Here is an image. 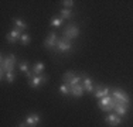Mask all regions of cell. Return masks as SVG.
<instances>
[{
    "instance_id": "6da1fadb",
    "label": "cell",
    "mask_w": 133,
    "mask_h": 127,
    "mask_svg": "<svg viewBox=\"0 0 133 127\" xmlns=\"http://www.w3.org/2000/svg\"><path fill=\"white\" fill-rule=\"evenodd\" d=\"M84 79V75H81V76H75L74 79H72L71 82H69V88H71V95L74 97H81L82 95H84V86H82V83H81V81Z\"/></svg>"
},
{
    "instance_id": "7a4b0ae2",
    "label": "cell",
    "mask_w": 133,
    "mask_h": 127,
    "mask_svg": "<svg viewBox=\"0 0 133 127\" xmlns=\"http://www.w3.org/2000/svg\"><path fill=\"white\" fill-rule=\"evenodd\" d=\"M14 62H16V57L13 54L7 55L6 58H2V78L7 74V72H13Z\"/></svg>"
},
{
    "instance_id": "3957f363",
    "label": "cell",
    "mask_w": 133,
    "mask_h": 127,
    "mask_svg": "<svg viewBox=\"0 0 133 127\" xmlns=\"http://www.w3.org/2000/svg\"><path fill=\"white\" fill-rule=\"evenodd\" d=\"M99 107L103 112H110V110H113V107H115V99L110 97V96L103 97V99L99 100Z\"/></svg>"
},
{
    "instance_id": "277c9868",
    "label": "cell",
    "mask_w": 133,
    "mask_h": 127,
    "mask_svg": "<svg viewBox=\"0 0 133 127\" xmlns=\"http://www.w3.org/2000/svg\"><path fill=\"white\" fill-rule=\"evenodd\" d=\"M78 36H79V28H78L77 25H74V24H69L64 30V38L68 40V41L72 40V38H77Z\"/></svg>"
},
{
    "instance_id": "5b68a950",
    "label": "cell",
    "mask_w": 133,
    "mask_h": 127,
    "mask_svg": "<svg viewBox=\"0 0 133 127\" xmlns=\"http://www.w3.org/2000/svg\"><path fill=\"white\" fill-rule=\"evenodd\" d=\"M112 97L115 100L120 102V103H125V104H129V102H130L129 96L126 95V92L120 90V89H113L112 90Z\"/></svg>"
},
{
    "instance_id": "8992f818",
    "label": "cell",
    "mask_w": 133,
    "mask_h": 127,
    "mask_svg": "<svg viewBox=\"0 0 133 127\" xmlns=\"http://www.w3.org/2000/svg\"><path fill=\"white\" fill-rule=\"evenodd\" d=\"M47 81H48V76L47 75H36L33 79L28 81V85H30L31 88H37V86H40V85H44Z\"/></svg>"
},
{
    "instance_id": "52a82bcc",
    "label": "cell",
    "mask_w": 133,
    "mask_h": 127,
    "mask_svg": "<svg viewBox=\"0 0 133 127\" xmlns=\"http://www.w3.org/2000/svg\"><path fill=\"white\" fill-rule=\"evenodd\" d=\"M128 107H129V104L120 103V102L115 100V107H113V110H115V113L118 114V116H125L126 112H128Z\"/></svg>"
},
{
    "instance_id": "ba28073f",
    "label": "cell",
    "mask_w": 133,
    "mask_h": 127,
    "mask_svg": "<svg viewBox=\"0 0 133 127\" xmlns=\"http://www.w3.org/2000/svg\"><path fill=\"white\" fill-rule=\"evenodd\" d=\"M57 50H58L59 52H68V51L71 50V43H69L68 40H65V38L58 40V43H57Z\"/></svg>"
},
{
    "instance_id": "9c48e42d",
    "label": "cell",
    "mask_w": 133,
    "mask_h": 127,
    "mask_svg": "<svg viewBox=\"0 0 133 127\" xmlns=\"http://www.w3.org/2000/svg\"><path fill=\"white\" fill-rule=\"evenodd\" d=\"M106 123L110 124L112 127H116L122 123V119H120V116H118L116 113H110L109 116H106Z\"/></svg>"
},
{
    "instance_id": "30bf717a",
    "label": "cell",
    "mask_w": 133,
    "mask_h": 127,
    "mask_svg": "<svg viewBox=\"0 0 133 127\" xmlns=\"http://www.w3.org/2000/svg\"><path fill=\"white\" fill-rule=\"evenodd\" d=\"M20 38H21V30H18V28H14L10 34H7L9 43H16V41H18Z\"/></svg>"
},
{
    "instance_id": "8fae6325",
    "label": "cell",
    "mask_w": 133,
    "mask_h": 127,
    "mask_svg": "<svg viewBox=\"0 0 133 127\" xmlns=\"http://www.w3.org/2000/svg\"><path fill=\"white\" fill-rule=\"evenodd\" d=\"M109 93H110L109 88H106V86H103V88H98V89H96V92H95V97H98V99H103V97L109 96Z\"/></svg>"
},
{
    "instance_id": "7c38bea8",
    "label": "cell",
    "mask_w": 133,
    "mask_h": 127,
    "mask_svg": "<svg viewBox=\"0 0 133 127\" xmlns=\"http://www.w3.org/2000/svg\"><path fill=\"white\" fill-rule=\"evenodd\" d=\"M57 43H58V40H57V36L54 33H51L48 36V38L45 40V43H44V45L47 47V48H52L54 45H57Z\"/></svg>"
},
{
    "instance_id": "4fadbf2b",
    "label": "cell",
    "mask_w": 133,
    "mask_h": 127,
    "mask_svg": "<svg viewBox=\"0 0 133 127\" xmlns=\"http://www.w3.org/2000/svg\"><path fill=\"white\" fill-rule=\"evenodd\" d=\"M38 122H40L38 114H30V116L27 117V120H26V124L28 127H34V126L38 124Z\"/></svg>"
},
{
    "instance_id": "5bb4252c",
    "label": "cell",
    "mask_w": 133,
    "mask_h": 127,
    "mask_svg": "<svg viewBox=\"0 0 133 127\" xmlns=\"http://www.w3.org/2000/svg\"><path fill=\"white\" fill-rule=\"evenodd\" d=\"M82 86H84L85 90L92 92V90H94V86H92V79H91V78H87V76H84V79H82Z\"/></svg>"
},
{
    "instance_id": "9a60e30c",
    "label": "cell",
    "mask_w": 133,
    "mask_h": 127,
    "mask_svg": "<svg viewBox=\"0 0 133 127\" xmlns=\"http://www.w3.org/2000/svg\"><path fill=\"white\" fill-rule=\"evenodd\" d=\"M20 71H23L24 74L27 75V78H28V79H33V78H34V76L31 75L30 69H28V65H27V62H20Z\"/></svg>"
},
{
    "instance_id": "2e32d148",
    "label": "cell",
    "mask_w": 133,
    "mask_h": 127,
    "mask_svg": "<svg viewBox=\"0 0 133 127\" xmlns=\"http://www.w3.org/2000/svg\"><path fill=\"white\" fill-rule=\"evenodd\" d=\"M44 68H45V66H44V64L43 62H38V64H36V65H34L33 71H34V74H36V75H41V74H43V71H44Z\"/></svg>"
},
{
    "instance_id": "e0dca14e",
    "label": "cell",
    "mask_w": 133,
    "mask_h": 127,
    "mask_svg": "<svg viewBox=\"0 0 133 127\" xmlns=\"http://www.w3.org/2000/svg\"><path fill=\"white\" fill-rule=\"evenodd\" d=\"M14 23H16V28H18V30H21V31L27 28V25H26V23H24L23 20H18V18H16Z\"/></svg>"
},
{
    "instance_id": "ac0fdd59",
    "label": "cell",
    "mask_w": 133,
    "mask_h": 127,
    "mask_svg": "<svg viewBox=\"0 0 133 127\" xmlns=\"http://www.w3.org/2000/svg\"><path fill=\"white\" fill-rule=\"evenodd\" d=\"M59 90H61V93L64 95V96H66V95L71 93V88H69V85H61V88H59Z\"/></svg>"
},
{
    "instance_id": "d6986e66",
    "label": "cell",
    "mask_w": 133,
    "mask_h": 127,
    "mask_svg": "<svg viewBox=\"0 0 133 127\" xmlns=\"http://www.w3.org/2000/svg\"><path fill=\"white\" fill-rule=\"evenodd\" d=\"M75 78V75L72 74V72H66V74L62 76V79H64V82H66V83H69V82L72 81V79Z\"/></svg>"
},
{
    "instance_id": "ffe728a7",
    "label": "cell",
    "mask_w": 133,
    "mask_h": 127,
    "mask_svg": "<svg viewBox=\"0 0 133 127\" xmlns=\"http://www.w3.org/2000/svg\"><path fill=\"white\" fill-rule=\"evenodd\" d=\"M61 24H62V18H57V17H54L52 20H51V25H52V27H59Z\"/></svg>"
},
{
    "instance_id": "44dd1931",
    "label": "cell",
    "mask_w": 133,
    "mask_h": 127,
    "mask_svg": "<svg viewBox=\"0 0 133 127\" xmlns=\"http://www.w3.org/2000/svg\"><path fill=\"white\" fill-rule=\"evenodd\" d=\"M30 40H31V38H30V36H28V34H21V38H20V41L24 44V45H27V44L30 43Z\"/></svg>"
},
{
    "instance_id": "7402d4cb",
    "label": "cell",
    "mask_w": 133,
    "mask_h": 127,
    "mask_svg": "<svg viewBox=\"0 0 133 127\" xmlns=\"http://www.w3.org/2000/svg\"><path fill=\"white\" fill-rule=\"evenodd\" d=\"M61 16H62V18H71V10H69V9L61 10Z\"/></svg>"
},
{
    "instance_id": "603a6c76",
    "label": "cell",
    "mask_w": 133,
    "mask_h": 127,
    "mask_svg": "<svg viewBox=\"0 0 133 127\" xmlns=\"http://www.w3.org/2000/svg\"><path fill=\"white\" fill-rule=\"evenodd\" d=\"M6 79H7L9 83H11V82L14 81V74L13 72H7V74H6Z\"/></svg>"
},
{
    "instance_id": "cb8c5ba5",
    "label": "cell",
    "mask_w": 133,
    "mask_h": 127,
    "mask_svg": "<svg viewBox=\"0 0 133 127\" xmlns=\"http://www.w3.org/2000/svg\"><path fill=\"white\" fill-rule=\"evenodd\" d=\"M64 3V6L66 9H69V7H72V6H74V2H72V0H66V2H62Z\"/></svg>"
},
{
    "instance_id": "d4e9b609",
    "label": "cell",
    "mask_w": 133,
    "mask_h": 127,
    "mask_svg": "<svg viewBox=\"0 0 133 127\" xmlns=\"http://www.w3.org/2000/svg\"><path fill=\"white\" fill-rule=\"evenodd\" d=\"M26 126H27V124H26V122H24V123H21V124L18 126V127H26Z\"/></svg>"
}]
</instances>
